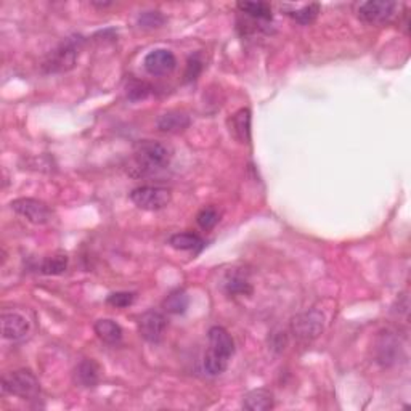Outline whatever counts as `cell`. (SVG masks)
<instances>
[{
    "instance_id": "obj_23",
    "label": "cell",
    "mask_w": 411,
    "mask_h": 411,
    "mask_svg": "<svg viewBox=\"0 0 411 411\" xmlns=\"http://www.w3.org/2000/svg\"><path fill=\"white\" fill-rule=\"evenodd\" d=\"M126 93L127 98L130 102H140L148 98L153 93V87L145 81H138V79H132L127 82L126 86Z\"/></svg>"
},
{
    "instance_id": "obj_26",
    "label": "cell",
    "mask_w": 411,
    "mask_h": 411,
    "mask_svg": "<svg viewBox=\"0 0 411 411\" xmlns=\"http://www.w3.org/2000/svg\"><path fill=\"white\" fill-rule=\"evenodd\" d=\"M218 220H220V216H218V211L216 207L212 206L201 209L196 216L198 225H200L202 230H211V228H214L218 223Z\"/></svg>"
},
{
    "instance_id": "obj_13",
    "label": "cell",
    "mask_w": 411,
    "mask_h": 411,
    "mask_svg": "<svg viewBox=\"0 0 411 411\" xmlns=\"http://www.w3.org/2000/svg\"><path fill=\"white\" fill-rule=\"evenodd\" d=\"M280 8L299 24L314 23L320 13V3H283L280 5Z\"/></svg>"
},
{
    "instance_id": "obj_19",
    "label": "cell",
    "mask_w": 411,
    "mask_h": 411,
    "mask_svg": "<svg viewBox=\"0 0 411 411\" xmlns=\"http://www.w3.org/2000/svg\"><path fill=\"white\" fill-rule=\"evenodd\" d=\"M169 244L177 251H188V252H200L204 248V241L201 236L195 233H177L170 236Z\"/></svg>"
},
{
    "instance_id": "obj_27",
    "label": "cell",
    "mask_w": 411,
    "mask_h": 411,
    "mask_svg": "<svg viewBox=\"0 0 411 411\" xmlns=\"http://www.w3.org/2000/svg\"><path fill=\"white\" fill-rule=\"evenodd\" d=\"M135 298L137 294L129 293V291H118V293H111L106 298V304L111 307H116V309H126L135 303Z\"/></svg>"
},
{
    "instance_id": "obj_21",
    "label": "cell",
    "mask_w": 411,
    "mask_h": 411,
    "mask_svg": "<svg viewBox=\"0 0 411 411\" xmlns=\"http://www.w3.org/2000/svg\"><path fill=\"white\" fill-rule=\"evenodd\" d=\"M398 353V344L397 339L386 332V335L381 336V339L378 342V362H381L382 365H389V363L395 362Z\"/></svg>"
},
{
    "instance_id": "obj_3",
    "label": "cell",
    "mask_w": 411,
    "mask_h": 411,
    "mask_svg": "<svg viewBox=\"0 0 411 411\" xmlns=\"http://www.w3.org/2000/svg\"><path fill=\"white\" fill-rule=\"evenodd\" d=\"M2 390L15 397L33 400L39 395V379L31 369H17L2 378Z\"/></svg>"
},
{
    "instance_id": "obj_17",
    "label": "cell",
    "mask_w": 411,
    "mask_h": 411,
    "mask_svg": "<svg viewBox=\"0 0 411 411\" xmlns=\"http://www.w3.org/2000/svg\"><path fill=\"white\" fill-rule=\"evenodd\" d=\"M156 126H158L161 132L166 134L182 132V130L190 126V118L182 111H168L163 116H159L158 121H156Z\"/></svg>"
},
{
    "instance_id": "obj_11",
    "label": "cell",
    "mask_w": 411,
    "mask_h": 411,
    "mask_svg": "<svg viewBox=\"0 0 411 411\" xmlns=\"http://www.w3.org/2000/svg\"><path fill=\"white\" fill-rule=\"evenodd\" d=\"M207 337H209V350L230 360L235 353V341L230 332L222 326H212L207 332Z\"/></svg>"
},
{
    "instance_id": "obj_15",
    "label": "cell",
    "mask_w": 411,
    "mask_h": 411,
    "mask_svg": "<svg viewBox=\"0 0 411 411\" xmlns=\"http://www.w3.org/2000/svg\"><path fill=\"white\" fill-rule=\"evenodd\" d=\"M98 339L108 346H118L122 341V328L111 319H102L93 325Z\"/></svg>"
},
{
    "instance_id": "obj_30",
    "label": "cell",
    "mask_w": 411,
    "mask_h": 411,
    "mask_svg": "<svg viewBox=\"0 0 411 411\" xmlns=\"http://www.w3.org/2000/svg\"><path fill=\"white\" fill-rule=\"evenodd\" d=\"M272 347L275 348V350H283V348L286 347V344H288V336H286V332H273L272 335Z\"/></svg>"
},
{
    "instance_id": "obj_4",
    "label": "cell",
    "mask_w": 411,
    "mask_h": 411,
    "mask_svg": "<svg viewBox=\"0 0 411 411\" xmlns=\"http://www.w3.org/2000/svg\"><path fill=\"white\" fill-rule=\"evenodd\" d=\"M82 39L81 38H67L61 42L44 61L45 72H66L74 67L77 55H79Z\"/></svg>"
},
{
    "instance_id": "obj_22",
    "label": "cell",
    "mask_w": 411,
    "mask_h": 411,
    "mask_svg": "<svg viewBox=\"0 0 411 411\" xmlns=\"http://www.w3.org/2000/svg\"><path fill=\"white\" fill-rule=\"evenodd\" d=\"M67 268V256L66 254H56V256L47 257L40 264L39 272L44 275H61Z\"/></svg>"
},
{
    "instance_id": "obj_10",
    "label": "cell",
    "mask_w": 411,
    "mask_h": 411,
    "mask_svg": "<svg viewBox=\"0 0 411 411\" xmlns=\"http://www.w3.org/2000/svg\"><path fill=\"white\" fill-rule=\"evenodd\" d=\"M143 66L152 76H166L175 70L177 58L168 49H156L145 56Z\"/></svg>"
},
{
    "instance_id": "obj_25",
    "label": "cell",
    "mask_w": 411,
    "mask_h": 411,
    "mask_svg": "<svg viewBox=\"0 0 411 411\" xmlns=\"http://www.w3.org/2000/svg\"><path fill=\"white\" fill-rule=\"evenodd\" d=\"M228 362L230 360L209 350L204 357V371L211 374V376H217V374H222L228 368Z\"/></svg>"
},
{
    "instance_id": "obj_6",
    "label": "cell",
    "mask_w": 411,
    "mask_h": 411,
    "mask_svg": "<svg viewBox=\"0 0 411 411\" xmlns=\"http://www.w3.org/2000/svg\"><path fill=\"white\" fill-rule=\"evenodd\" d=\"M10 207L34 225H45L54 220V211L50 209V206L45 204L44 201L34 200V198H18V200L12 201Z\"/></svg>"
},
{
    "instance_id": "obj_7",
    "label": "cell",
    "mask_w": 411,
    "mask_h": 411,
    "mask_svg": "<svg viewBox=\"0 0 411 411\" xmlns=\"http://www.w3.org/2000/svg\"><path fill=\"white\" fill-rule=\"evenodd\" d=\"M397 3L392 0H368L358 5L357 13L368 24H384L395 15Z\"/></svg>"
},
{
    "instance_id": "obj_12",
    "label": "cell",
    "mask_w": 411,
    "mask_h": 411,
    "mask_svg": "<svg viewBox=\"0 0 411 411\" xmlns=\"http://www.w3.org/2000/svg\"><path fill=\"white\" fill-rule=\"evenodd\" d=\"M100 365H98L95 360H92V358H84V360H81L74 368L72 379H74V382L81 387H95L97 384L100 382Z\"/></svg>"
},
{
    "instance_id": "obj_2",
    "label": "cell",
    "mask_w": 411,
    "mask_h": 411,
    "mask_svg": "<svg viewBox=\"0 0 411 411\" xmlns=\"http://www.w3.org/2000/svg\"><path fill=\"white\" fill-rule=\"evenodd\" d=\"M291 335L298 342H307L315 341L321 332L325 330V315L321 314L320 310H307L303 314L296 315L293 320H291L289 325Z\"/></svg>"
},
{
    "instance_id": "obj_9",
    "label": "cell",
    "mask_w": 411,
    "mask_h": 411,
    "mask_svg": "<svg viewBox=\"0 0 411 411\" xmlns=\"http://www.w3.org/2000/svg\"><path fill=\"white\" fill-rule=\"evenodd\" d=\"M166 328H168V319H166L164 314L156 310L145 312L138 320L140 336L147 342H152V344H158L163 339Z\"/></svg>"
},
{
    "instance_id": "obj_8",
    "label": "cell",
    "mask_w": 411,
    "mask_h": 411,
    "mask_svg": "<svg viewBox=\"0 0 411 411\" xmlns=\"http://www.w3.org/2000/svg\"><path fill=\"white\" fill-rule=\"evenodd\" d=\"M0 323L2 336L8 341H23L31 335V320L19 310H3Z\"/></svg>"
},
{
    "instance_id": "obj_29",
    "label": "cell",
    "mask_w": 411,
    "mask_h": 411,
    "mask_svg": "<svg viewBox=\"0 0 411 411\" xmlns=\"http://www.w3.org/2000/svg\"><path fill=\"white\" fill-rule=\"evenodd\" d=\"M202 70V63L200 60L196 58H190L188 60V65H186V71H185V79L186 81H193L198 77V74H200Z\"/></svg>"
},
{
    "instance_id": "obj_28",
    "label": "cell",
    "mask_w": 411,
    "mask_h": 411,
    "mask_svg": "<svg viewBox=\"0 0 411 411\" xmlns=\"http://www.w3.org/2000/svg\"><path fill=\"white\" fill-rule=\"evenodd\" d=\"M138 23L140 26H143V28H148V29L159 28V26L164 24V17L159 12H145L140 15Z\"/></svg>"
},
{
    "instance_id": "obj_1",
    "label": "cell",
    "mask_w": 411,
    "mask_h": 411,
    "mask_svg": "<svg viewBox=\"0 0 411 411\" xmlns=\"http://www.w3.org/2000/svg\"><path fill=\"white\" fill-rule=\"evenodd\" d=\"M172 150L156 140H143L135 145L134 161L142 174H156L170 164Z\"/></svg>"
},
{
    "instance_id": "obj_24",
    "label": "cell",
    "mask_w": 411,
    "mask_h": 411,
    "mask_svg": "<svg viewBox=\"0 0 411 411\" xmlns=\"http://www.w3.org/2000/svg\"><path fill=\"white\" fill-rule=\"evenodd\" d=\"M225 289L228 294L232 296H251L252 294V286L246 278H243L241 275H232L227 278Z\"/></svg>"
},
{
    "instance_id": "obj_5",
    "label": "cell",
    "mask_w": 411,
    "mask_h": 411,
    "mask_svg": "<svg viewBox=\"0 0 411 411\" xmlns=\"http://www.w3.org/2000/svg\"><path fill=\"white\" fill-rule=\"evenodd\" d=\"M130 200L143 211H161L172 201V193L164 186H138L132 190Z\"/></svg>"
},
{
    "instance_id": "obj_18",
    "label": "cell",
    "mask_w": 411,
    "mask_h": 411,
    "mask_svg": "<svg viewBox=\"0 0 411 411\" xmlns=\"http://www.w3.org/2000/svg\"><path fill=\"white\" fill-rule=\"evenodd\" d=\"M238 10L244 15H248L252 22L268 23L272 22V7L268 2H238Z\"/></svg>"
},
{
    "instance_id": "obj_20",
    "label": "cell",
    "mask_w": 411,
    "mask_h": 411,
    "mask_svg": "<svg viewBox=\"0 0 411 411\" xmlns=\"http://www.w3.org/2000/svg\"><path fill=\"white\" fill-rule=\"evenodd\" d=\"M190 305V298L184 289H175L164 299L163 309L170 315H184Z\"/></svg>"
},
{
    "instance_id": "obj_16",
    "label": "cell",
    "mask_w": 411,
    "mask_h": 411,
    "mask_svg": "<svg viewBox=\"0 0 411 411\" xmlns=\"http://www.w3.org/2000/svg\"><path fill=\"white\" fill-rule=\"evenodd\" d=\"M275 407L273 394L268 389H256L244 395L243 408L248 411H267Z\"/></svg>"
},
{
    "instance_id": "obj_14",
    "label": "cell",
    "mask_w": 411,
    "mask_h": 411,
    "mask_svg": "<svg viewBox=\"0 0 411 411\" xmlns=\"http://www.w3.org/2000/svg\"><path fill=\"white\" fill-rule=\"evenodd\" d=\"M230 132L239 143L251 142V109L241 108L230 119Z\"/></svg>"
},
{
    "instance_id": "obj_31",
    "label": "cell",
    "mask_w": 411,
    "mask_h": 411,
    "mask_svg": "<svg viewBox=\"0 0 411 411\" xmlns=\"http://www.w3.org/2000/svg\"><path fill=\"white\" fill-rule=\"evenodd\" d=\"M92 5L97 8H106V7H111L113 2H97V0H92Z\"/></svg>"
}]
</instances>
